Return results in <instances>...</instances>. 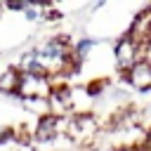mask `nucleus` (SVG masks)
Returning <instances> with one entry per match:
<instances>
[{"instance_id":"nucleus-2","label":"nucleus","mask_w":151,"mask_h":151,"mask_svg":"<svg viewBox=\"0 0 151 151\" xmlns=\"http://www.w3.org/2000/svg\"><path fill=\"white\" fill-rule=\"evenodd\" d=\"M99 134V118L94 113H78V116H68V127H66V137L76 144H92L94 137Z\"/></svg>"},{"instance_id":"nucleus-7","label":"nucleus","mask_w":151,"mask_h":151,"mask_svg":"<svg viewBox=\"0 0 151 151\" xmlns=\"http://www.w3.org/2000/svg\"><path fill=\"white\" fill-rule=\"evenodd\" d=\"M19 78H21V73H19L14 66L5 68V71L0 73V94L17 97V92H19Z\"/></svg>"},{"instance_id":"nucleus-3","label":"nucleus","mask_w":151,"mask_h":151,"mask_svg":"<svg viewBox=\"0 0 151 151\" xmlns=\"http://www.w3.org/2000/svg\"><path fill=\"white\" fill-rule=\"evenodd\" d=\"M66 127H68V116H42L35 120L31 137L40 144H50L59 137H66Z\"/></svg>"},{"instance_id":"nucleus-1","label":"nucleus","mask_w":151,"mask_h":151,"mask_svg":"<svg viewBox=\"0 0 151 151\" xmlns=\"http://www.w3.org/2000/svg\"><path fill=\"white\" fill-rule=\"evenodd\" d=\"M111 54H113V64H116V68H118L120 73H125V71H127V68H132L139 59H144L146 50H144L139 42H134L127 33H123V35H118V38H116Z\"/></svg>"},{"instance_id":"nucleus-6","label":"nucleus","mask_w":151,"mask_h":151,"mask_svg":"<svg viewBox=\"0 0 151 151\" xmlns=\"http://www.w3.org/2000/svg\"><path fill=\"white\" fill-rule=\"evenodd\" d=\"M123 80L137 92H151V59L149 57L139 59L132 68L123 73Z\"/></svg>"},{"instance_id":"nucleus-4","label":"nucleus","mask_w":151,"mask_h":151,"mask_svg":"<svg viewBox=\"0 0 151 151\" xmlns=\"http://www.w3.org/2000/svg\"><path fill=\"white\" fill-rule=\"evenodd\" d=\"M52 87H54V83H52V78H47V76L21 73L17 97H19L21 101H26V99H47V97L52 94Z\"/></svg>"},{"instance_id":"nucleus-5","label":"nucleus","mask_w":151,"mask_h":151,"mask_svg":"<svg viewBox=\"0 0 151 151\" xmlns=\"http://www.w3.org/2000/svg\"><path fill=\"white\" fill-rule=\"evenodd\" d=\"M125 33H127L134 42H139L144 50H149V47H151V7L139 9V12L132 17V21H130V26H127Z\"/></svg>"}]
</instances>
